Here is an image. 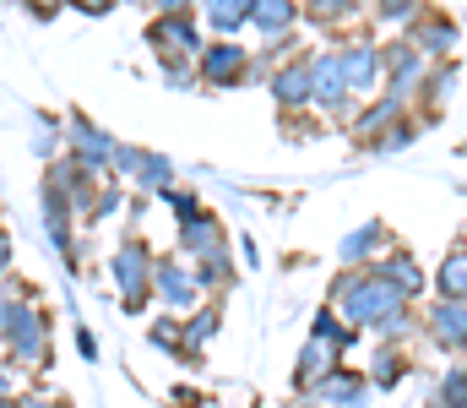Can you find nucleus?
<instances>
[{
	"instance_id": "19",
	"label": "nucleus",
	"mask_w": 467,
	"mask_h": 408,
	"mask_svg": "<svg viewBox=\"0 0 467 408\" xmlns=\"http://www.w3.org/2000/svg\"><path fill=\"white\" fill-rule=\"evenodd\" d=\"M435 283H441V294L451 299V305H467V251H451L441 272H435Z\"/></svg>"
},
{
	"instance_id": "10",
	"label": "nucleus",
	"mask_w": 467,
	"mask_h": 408,
	"mask_svg": "<svg viewBox=\"0 0 467 408\" xmlns=\"http://www.w3.org/2000/svg\"><path fill=\"white\" fill-rule=\"evenodd\" d=\"M337 55H343V77H348V93H364V88H375V82L386 77V49H375L369 38H358V44H343Z\"/></svg>"
},
{
	"instance_id": "1",
	"label": "nucleus",
	"mask_w": 467,
	"mask_h": 408,
	"mask_svg": "<svg viewBox=\"0 0 467 408\" xmlns=\"http://www.w3.org/2000/svg\"><path fill=\"white\" fill-rule=\"evenodd\" d=\"M332 305H337V316H348L353 327H386L397 310H408V299L391 288V283H380L369 267L358 272H343L337 283H332Z\"/></svg>"
},
{
	"instance_id": "2",
	"label": "nucleus",
	"mask_w": 467,
	"mask_h": 408,
	"mask_svg": "<svg viewBox=\"0 0 467 408\" xmlns=\"http://www.w3.org/2000/svg\"><path fill=\"white\" fill-rule=\"evenodd\" d=\"M0 338H5L16 365H44L49 360V316L22 288L0 294Z\"/></svg>"
},
{
	"instance_id": "27",
	"label": "nucleus",
	"mask_w": 467,
	"mask_h": 408,
	"mask_svg": "<svg viewBox=\"0 0 467 408\" xmlns=\"http://www.w3.org/2000/svg\"><path fill=\"white\" fill-rule=\"evenodd\" d=\"M380 22H419V5H408V0H386V5H380Z\"/></svg>"
},
{
	"instance_id": "26",
	"label": "nucleus",
	"mask_w": 467,
	"mask_h": 408,
	"mask_svg": "<svg viewBox=\"0 0 467 408\" xmlns=\"http://www.w3.org/2000/svg\"><path fill=\"white\" fill-rule=\"evenodd\" d=\"M109 213H119V185H104V191H99V202H93L88 224H99V218H109Z\"/></svg>"
},
{
	"instance_id": "12",
	"label": "nucleus",
	"mask_w": 467,
	"mask_h": 408,
	"mask_svg": "<svg viewBox=\"0 0 467 408\" xmlns=\"http://www.w3.org/2000/svg\"><path fill=\"white\" fill-rule=\"evenodd\" d=\"M430 332H435V343H441V349H451V354H467V305H451V299H441V305L430 310Z\"/></svg>"
},
{
	"instance_id": "15",
	"label": "nucleus",
	"mask_w": 467,
	"mask_h": 408,
	"mask_svg": "<svg viewBox=\"0 0 467 408\" xmlns=\"http://www.w3.org/2000/svg\"><path fill=\"white\" fill-rule=\"evenodd\" d=\"M272 99H277L283 110H305V104H310V60L283 66V71L272 77Z\"/></svg>"
},
{
	"instance_id": "32",
	"label": "nucleus",
	"mask_w": 467,
	"mask_h": 408,
	"mask_svg": "<svg viewBox=\"0 0 467 408\" xmlns=\"http://www.w3.org/2000/svg\"><path fill=\"white\" fill-rule=\"evenodd\" d=\"M0 398H5V371H0Z\"/></svg>"
},
{
	"instance_id": "31",
	"label": "nucleus",
	"mask_w": 467,
	"mask_h": 408,
	"mask_svg": "<svg viewBox=\"0 0 467 408\" xmlns=\"http://www.w3.org/2000/svg\"><path fill=\"white\" fill-rule=\"evenodd\" d=\"M0 408H16V398H0Z\"/></svg>"
},
{
	"instance_id": "4",
	"label": "nucleus",
	"mask_w": 467,
	"mask_h": 408,
	"mask_svg": "<svg viewBox=\"0 0 467 408\" xmlns=\"http://www.w3.org/2000/svg\"><path fill=\"white\" fill-rule=\"evenodd\" d=\"M115 288L125 299V310H141L152 299V251H147V240L130 235L115 251Z\"/></svg>"
},
{
	"instance_id": "22",
	"label": "nucleus",
	"mask_w": 467,
	"mask_h": 408,
	"mask_svg": "<svg viewBox=\"0 0 467 408\" xmlns=\"http://www.w3.org/2000/svg\"><path fill=\"white\" fill-rule=\"evenodd\" d=\"M402 371H408V360H402V349H380L375 354V387H391V382H402Z\"/></svg>"
},
{
	"instance_id": "20",
	"label": "nucleus",
	"mask_w": 467,
	"mask_h": 408,
	"mask_svg": "<svg viewBox=\"0 0 467 408\" xmlns=\"http://www.w3.org/2000/svg\"><path fill=\"white\" fill-rule=\"evenodd\" d=\"M136 185H141V191L169 196V191H174V163H169V158H158V152H147V158H141V169H136Z\"/></svg>"
},
{
	"instance_id": "5",
	"label": "nucleus",
	"mask_w": 467,
	"mask_h": 408,
	"mask_svg": "<svg viewBox=\"0 0 467 408\" xmlns=\"http://www.w3.org/2000/svg\"><path fill=\"white\" fill-rule=\"evenodd\" d=\"M66 158H77V163H88L93 174H104L109 163H115V136L104 131V126H93L88 115H66Z\"/></svg>"
},
{
	"instance_id": "18",
	"label": "nucleus",
	"mask_w": 467,
	"mask_h": 408,
	"mask_svg": "<svg viewBox=\"0 0 467 408\" xmlns=\"http://www.w3.org/2000/svg\"><path fill=\"white\" fill-rule=\"evenodd\" d=\"M147 338H152V349H163V354H174V360H185V365H202V354L185 349V321H180V316H158V321L147 327Z\"/></svg>"
},
{
	"instance_id": "28",
	"label": "nucleus",
	"mask_w": 467,
	"mask_h": 408,
	"mask_svg": "<svg viewBox=\"0 0 467 408\" xmlns=\"http://www.w3.org/2000/svg\"><path fill=\"white\" fill-rule=\"evenodd\" d=\"M77 349H82V360H99V343H93L88 327H77Z\"/></svg>"
},
{
	"instance_id": "25",
	"label": "nucleus",
	"mask_w": 467,
	"mask_h": 408,
	"mask_svg": "<svg viewBox=\"0 0 467 408\" xmlns=\"http://www.w3.org/2000/svg\"><path fill=\"white\" fill-rule=\"evenodd\" d=\"M353 11H358L353 0H316V5H310V16H316V22H348Z\"/></svg>"
},
{
	"instance_id": "23",
	"label": "nucleus",
	"mask_w": 467,
	"mask_h": 408,
	"mask_svg": "<svg viewBox=\"0 0 467 408\" xmlns=\"http://www.w3.org/2000/svg\"><path fill=\"white\" fill-rule=\"evenodd\" d=\"M60 141H66V131H60V126H55L49 115H38V120H33V147H38V152H44L49 163H55V152H60Z\"/></svg>"
},
{
	"instance_id": "9",
	"label": "nucleus",
	"mask_w": 467,
	"mask_h": 408,
	"mask_svg": "<svg viewBox=\"0 0 467 408\" xmlns=\"http://www.w3.org/2000/svg\"><path fill=\"white\" fill-rule=\"evenodd\" d=\"M180 251H191L196 262H207V256H223L229 251V240H223V224L202 207V213H191V218H180Z\"/></svg>"
},
{
	"instance_id": "6",
	"label": "nucleus",
	"mask_w": 467,
	"mask_h": 408,
	"mask_svg": "<svg viewBox=\"0 0 467 408\" xmlns=\"http://www.w3.org/2000/svg\"><path fill=\"white\" fill-rule=\"evenodd\" d=\"M196 77H202L207 88H239V82L250 77V49L234 44V38L202 44V55H196Z\"/></svg>"
},
{
	"instance_id": "8",
	"label": "nucleus",
	"mask_w": 467,
	"mask_h": 408,
	"mask_svg": "<svg viewBox=\"0 0 467 408\" xmlns=\"http://www.w3.org/2000/svg\"><path fill=\"white\" fill-rule=\"evenodd\" d=\"M152 294H158V305H163V316H185L191 305H196V277L191 267H180L174 256H152Z\"/></svg>"
},
{
	"instance_id": "21",
	"label": "nucleus",
	"mask_w": 467,
	"mask_h": 408,
	"mask_svg": "<svg viewBox=\"0 0 467 408\" xmlns=\"http://www.w3.org/2000/svg\"><path fill=\"white\" fill-rule=\"evenodd\" d=\"M202 16H207L218 33H234V27H244V22H250V0H213Z\"/></svg>"
},
{
	"instance_id": "14",
	"label": "nucleus",
	"mask_w": 467,
	"mask_h": 408,
	"mask_svg": "<svg viewBox=\"0 0 467 408\" xmlns=\"http://www.w3.org/2000/svg\"><path fill=\"white\" fill-rule=\"evenodd\" d=\"M294 22H299V5H288V0H250V27L266 33L272 44H277Z\"/></svg>"
},
{
	"instance_id": "13",
	"label": "nucleus",
	"mask_w": 467,
	"mask_h": 408,
	"mask_svg": "<svg viewBox=\"0 0 467 408\" xmlns=\"http://www.w3.org/2000/svg\"><path fill=\"white\" fill-rule=\"evenodd\" d=\"M364 392H369V382H364L358 371H343V365H337L332 376L316 382V398H321V403H337V408H358Z\"/></svg>"
},
{
	"instance_id": "7",
	"label": "nucleus",
	"mask_w": 467,
	"mask_h": 408,
	"mask_svg": "<svg viewBox=\"0 0 467 408\" xmlns=\"http://www.w3.org/2000/svg\"><path fill=\"white\" fill-rule=\"evenodd\" d=\"M310 104L327 110V115H343L348 110V77H343V55L337 49L310 55Z\"/></svg>"
},
{
	"instance_id": "24",
	"label": "nucleus",
	"mask_w": 467,
	"mask_h": 408,
	"mask_svg": "<svg viewBox=\"0 0 467 408\" xmlns=\"http://www.w3.org/2000/svg\"><path fill=\"white\" fill-rule=\"evenodd\" d=\"M435 408H467V371H451L446 382H441V398Z\"/></svg>"
},
{
	"instance_id": "16",
	"label": "nucleus",
	"mask_w": 467,
	"mask_h": 408,
	"mask_svg": "<svg viewBox=\"0 0 467 408\" xmlns=\"http://www.w3.org/2000/svg\"><path fill=\"white\" fill-rule=\"evenodd\" d=\"M451 44H457V22L419 11V22H413V49H419V55H441V49H451Z\"/></svg>"
},
{
	"instance_id": "30",
	"label": "nucleus",
	"mask_w": 467,
	"mask_h": 408,
	"mask_svg": "<svg viewBox=\"0 0 467 408\" xmlns=\"http://www.w3.org/2000/svg\"><path fill=\"white\" fill-rule=\"evenodd\" d=\"M16 408H66L60 398H16Z\"/></svg>"
},
{
	"instance_id": "29",
	"label": "nucleus",
	"mask_w": 467,
	"mask_h": 408,
	"mask_svg": "<svg viewBox=\"0 0 467 408\" xmlns=\"http://www.w3.org/2000/svg\"><path fill=\"white\" fill-rule=\"evenodd\" d=\"M5 272H11V235L0 229V277H5Z\"/></svg>"
},
{
	"instance_id": "3",
	"label": "nucleus",
	"mask_w": 467,
	"mask_h": 408,
	"mask_svg": "<svg viewBox=\"0 0 467 408\" xmlns=\"http://www.w3.org/2000/svg\"><path fill=\"white\" fill-rule=\"evenodd\" d=\"M147 44L158 49V60H163V66L196 60V55H202V27H196V11H191V5H163V11L147 22Z\"/></svg>"
},
{
	"instance_id": "11",
	"label": "nucleus",
	"mask_w": 467,
	"mask_h": 408,
	"mask_svg": "<svg viewBox=\"0 0 467 408\" xmlns=\"http://www.w3.org/2000/svg\"><path fill=\"white\" fill-rule=\"evenodd\" d=\"M369 272L380 277V283H391L402 299H413L419 288H424V272H419V262L408 256V251H391V256H380V262H369Z\"/></svg>"
},
{
	"instance_id": "17",
	"label": "nucleus",
	"mask_w": 467,
	"mask_h": 408,
	"mask_svg": "<svg viewBox=\"0 0 467 408\" xmlns=\"http://www.w3.org/2000/svg\"><path fill=\"white\" fill-rule=\"evenodd\" d=\"M380 246H386V224H364V229H353L348 240L337 246V262L348 272H358L364 256H380Z\"/></svg>"
}]
</instances>
